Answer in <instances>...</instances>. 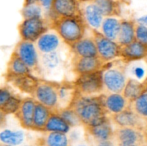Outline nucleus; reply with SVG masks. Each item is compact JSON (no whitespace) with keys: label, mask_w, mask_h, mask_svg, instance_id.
<instances>
[{"label":"nucleus","mask_w":147,"mask_h":146,"mask_svg":"<svg viewBox=\"0 0 147 146\" xmlns=\"http://www.w3.org/2000/svg\"><path fill=\"white\" fill-rule=\"evenodd\" d=\"M37 101L32 97H24L17 113L14 114L16 118L22 127L32 130L33 117Z\"/></svg>","instance_id":"12"},{"label":"nucleus","mask_w":147,"mask_h":146,"mask_svg":"<svg viewBox=\"0 0 147 146\" xmlns=\"http://www.w3.org/2000/svg\"><path fill=\"white\" fill-rule=\"evenodd\" d=\"M126 72L128 79L144 81L147 79V62L145 60L126 63Z\"/></svg>","instance_id":"23"},{"label":"nucleus","mask_w":147,"mask_h":146,"mask_svg":"<svg viewBox=\"0 0 147 146\" xmlns=\"http://www.w3.org/2000/svg\"><path fill=\"white\" fill-rule=\"evenodd\" d=\"M55 113H57L70 126V127H76L83 125L78 115L72 107L60 109Z\"/></svg>","instance_id":"32"},{"label":"nucleus","mask_w":147,"mask_h":146,"mask_svg":"<svg viewBox=\"0 0 147 146\" xmlns=\"http://www.w3.org/2000/svg\"><path fill=\"white\" fill-rule=\"evenodd\" d=\"M73 70L78 76L102 70L106 63L98 57H79L74 55Z\"/></svg>","instance_id":"11"},{"label":"nucleus","mask_w":147,"mask_h":146,"mask_svg":"<svg viewBox=\"0 0 147 146\" xmlns=\"http://www.w3.org/2000/svg\"><path fill=\"white\" fill-rule=\"evenodd\" d=\"M53 113L48 107L37 102L33 117L32 130H45L46 125Z\"/></svg>","instance_id":"24"},{"label":"nucleus","mask_w":147,"mask_h":146,"mask_svg":"<svg viewBox=\"0 0 147 146\" xmlns=\"http://www.w3.org/2000/svg\"><path fill=\"white\" fill-rule=\"evenodd\" d=\"M121 27V21L116 17H106L100 29L102 34L110 40L116 41Z\"/></svg>","instance_id":"29"},{"label":"nucleus","mask_w":147,"mask_h":146,"mask_svg":"<svg viewBox=\"0 0 147 146\" xmlns=\"http://www.w3.org/2000/svg\"><path fill=\"white\" fill-rule=\"evenodd\" d=\"M8 82L18 89L22 92L33 95L38 84L39 78H37L32 73L17 76H6Z\"/></svg>","instance_id":"15"},{"label":"nucleus","mask_w":147,"mask_h":146,"mask_svg":"<svg viewBox=\"0 0 147 146\" xmlns=\"http://www.w3.org/2000/svg\"><path fill=\"white\" fill-rule=\"evenodd\" d=\"M22 99L18 96L13 94L12 97L5 103L0 105V113L5 115H14L18 110Z\"/></svg>","instance_id":"34"},{"label":"nucleus","mask_w":147,"mask_h":146,"mask_svg":"<svg viewBox=\"0 0 147 146\" xmlns=\"http://www.w3.org/2000/svg\"><path fill=\"white\" fill-rule=\"evenodd\" d=\"M51 20L60 17H73L83 15L78 0H54L50 12Z\"/></svg>","instance_id":"10"},{"label":"nucleus","mask_w":147,"mask_h":146,"mask_svg":"<svg viewBox=\"0 0 147 146\" xmlns=\"http://www.w3.org/2000/svg\"><path fill=\"white\" fill-rule=\"evenodd\" d=\"M104 17H119L121 13V4L118 0H93Z\"/></svg>","instance_id":"26"},{"label":"nucleus","mask_w":147,"mask_h":146,"mask_svg":"<svg viewBox=\"0 0 147 146\" xmlns=\"http://www.w3.org/2000/svg\"><path fill=\"white\" fill-rule=\"evenodd\" d=\"M53 1L54 0H39V3L42 6L43 10L50 14Z\"/></svg>","instance_id":"39"},{"label":"nucleus","mask_w":147,"mask_h":146,"mask_svg":"<svg viewBox=\"0 0 147 146\" xmlns=\"http://www.w3.org/2000/svg\"><path fill=\"white\" fill-rule=\"evenodd\" d=\"M146 92H147V79L144 81L128 79L122 94L131 102Z\"/></svg>","instance_id":"21"},{"label":"nucleus","mask_w":147,"mask_h":146,"mask_svg":"<svg viewBox=\"0 0 147 146\" xmlns=\"http://www.w3.org/2000/svg\"><path fill=\"white\" fill-rule=\"evenodd\" d=\"M12 92L9 87H2L0 90V105L5 103L13 96Z\"/></svg>","instance_id":"38"},{"label":"nucleus","mask_w":147,"mask_h":146,"mask_svg":"<svg viewBox=\"0 0 147 146\" xmlns=\"http://www.w3.org/2000/svg\"><path fill=\"white\" fill-rule=\"evenodd\" d=\"M86 26L83 15L53 19L50 24L52 29L55 30L63 42L70 47L85 37Z\"/></svg>","instance_id":"2"},{"label":"nucleus","mask_w":147,"mask_h":146,"mask_svg":"<svg viewBox=\"0 0 147 146\" xmlns=\"http://www.w3.org/2000/svg\"><path fill=\"white\" fill-rule=\"evenodd\" d=\"M70 107L75 110L87 127L96 125L108 118L103 104V94L97 96H82L77 93Z\"/></svg>","instance_id":"1"},{"label":"nucleus","mask_w":147,"mask_h":146,"mask_svg":"<svg viewBox=\"0 0 147 146\" xmlns=\"http://www.w3.org/2000/svg\"><path fill=\"white\" fill-rule=\"evenodd\" d=\"M82 7V14L86 24L92 28V29L98 30L101 27L104 17L100 12L97 6L93 2H86Z\"/></svg>","instance_id":"18"},{"label":"nucleus","mask_w":147,"mask_h":146,"mask_svg":"<svg viewBox=\"0 0 147 146\" xmlns=\"http://www.w3.org/2000/svg\"><path fill=\"white\" fill-rule=\"evenodd\" d=\"M111 119L109 120V118H106L102 123L87 128L90 131V134L97 140L100 141L109 140L113 135V129L111 125Z\"/></svg>","instance_id":"28"},{"label":"nucleus","mask_w":147,"mask_h":146,"mask_svg":"<svg viewBox=\"0 0 147 146\" xmlns=\"http://www.w3.org/2000/svg\"><path fill=\"white\" fill-rule=\"evenodd\" d=\"M76 94L77 91L75 87L74 82H61L58 90L59 102L57 110L70 107Z\"/></svg>","instance_id":"20"},{"label":"nucleus","mask_w":147,"mask_h":146,"mask_svg":"<svg viewBox=\"0 0 147 146\" xmlns=\"http://www.w3.org/2000/svg\"><path fill=\"white\" fill-rule=\"evenodd\" d=\"M111 120L119 127H132L140 128L147 123V120L139 117L131 109L129 108L117 113L110 115Z\"/></svg>","instance_id":"13"},{"label":"nucleus","mask_w":147,"mask_h":146,"mask_svg":"<svg viewBox=\"0 0 147 146\" xmlns=\"http://www.w3.org/2000/svg\"><path fill=\"white\" fill-rule=\"evenodd\" d=\"M145 60H146V62H147V57H146V59H145Z\"/></svg>","instance_id":"46"},{"label":"nucleus","mask_w":147,"mask_h":146,"mask_svg":"<svg viewBox=\"0 0 147 146\" xmlns=\"http://www.w3.org/2000/svg\"><path fill=\"white\" fill-rule=\"evenodd\" d=\"M147 57V46L137 40L124 46H121L120 58L126 63L145 60Z\"/></svg>","instance_id":"16"},{"label":"nucleus","mask_w":147,"mask_h":146,"mask_svg":"<svg viewBox=\"0 0 147 146\" xmlns=\"http://www.w3.org/2000/svg\"><path fill=\"white\" fill-rule=\"evenodd\" d=\"M40 72L47 80H53L52 78L59 77L63 75L64 70V60L60 50L53 52L42 54L40 56Z\"/></svg>","instance_id":"7"},{"label":"nucleus","mask_w":147,"mask_h":146,"mask_svg":"<svg viewBox=\"0 0 147 146\" xmlns=\"http://www.w3.org/2000/svg\"><path fill=\"white\" fill-rule=\"evenodd\" d=\"M0 140L4 144L17 145L24 141V133L22 130H11L5 129L0 133Z\"/></svg>","instance_id":"31"},{"label":"nucleus","mask_w":147,"mask_h":146,"mask_svg":"<svg viewBox=\"0 0 147 146\" xmlns=\"http://www.w3.org/2000/svg\"><path fill=\"white\" fill-rule=\"evenodd\" d=\"M34 42L21 40L14 47L15 52L32 72L39 71L40 73V56Z\"/></svg>","instance_id":"9"},{"label":"nucleus","mask_w":147,"mask_h":146,"mask_svg":"<svg viewBox=\"0 0 147 146\" xmlns=\"http://www.w3.org/2000/svg\"><path fill=\"white\" fill-rule=\"evenodd\" d=\"M129 107L139 117L147 120V92L131 102Z\"/></svg>","instance_id":"33"},{"label":"nucleus","mask_w":147,"mask_h":146,"mask_svg":"<svg viewBox=\"0 0 147 146\" xmlns=\"http://www.w3.org/2000/svg\"><path fill=\"white\" fill-rule=\"evenodd\" d=\"M103 104L108 114L111 115L129 108L130 102L122 93H108L103 94Z\"/></svg>","instance_id":"17"},{"label":"nucleus","mask_w":147,"mask_h":146,"mask_svg":"<svg viewBox=\"0 0 147 146\" xmlns=\"http://www.w3.org/2000/svg\"><path fill=\"white\" fill-rule=\"evenodd\" d=\"M74 84L77 93L80 95H100L104 90L102 70L78 76Z\"/></svg>","instance_id":"5"},{"label":"nucleus","mask_w":147,"mask_h":146,"mask_svg":"<svg viewBox=\"0 0 147 146\" xmlns=\"http://www.w3.org/2000/svg\"><path fill=\"white\" fill-rule=\"evenodd\" d=\"M79 146H86V145H79Z\"/></svg>","instance_id":"47"},{"label":"nucleus","mask_w":147,"mask_h":146,"mask_svg":"<svg viewBox=\"0 0 147 146\" xmlns=\"http://www.w3.org/2000/svg\"><path fill=\"white\" fill-rule=\"evenodd\" d=\"M35 3H39V0H24L23 6L28 5L31 4H35Z\"/></svg>","instance_id":"42"},{"label":"nucleus","mask_w":147,"mask_h":146,"mask_svg":"<svg viewBox=\"0 0 147 146\" xmlns=\"http://www.w3.org/2000/svg\"><path fill=\"white\" fill-rule=\"evenodd\" d=\"M74 55L79 57H96L98 50L93 37H83L70 47Z\"/></svg>","instance_id":"19"},{"label":"nucleus","mask_w":147,"mask_h":146,"mask_svg":"<svg viewBox=\"0 0 147 146\" xmlns=\"http://www.w3.org/2000/svg\"><path fill=\"white\" fill-rule=\"evenodd\" d=\"M92 31L97 47L98 56L106 64L120 58L121 45L117 42L107 38L98 30L92 29Z\"/></svg>","instance_id":"6"},{"label":"nucleus","mask_w":147,"mask_h":146,"mask_svg":"<svg viewBox=\"0 0 147 146\" xmlns=\"http://www.w3.org/2000/svg\"><path fill=\"white\" fill-rule=\"evenodd\" d=\"M136 40V24L133 21L121 20V27L116 42L119 45L124 46Z\"/></svg>","instance_id":"22"},{"label":"nucleus","mask_w":147,"mask_h":146,"mask_svg":"<svg viewBox=\"0 0 147 146\" xmlns=\"http://www.w3.org/2000/svg\"><path fill=\"white\" fill-rule=\"evenodd\" d=\"M137 22H138V24H142V25L146 26L147 27V14L146 15L142 16V17L138 18Z\"/></svg>","instance_id":"40"},{"label":"nucleus","mask_w":147,"mask_h":146,"mask_svg":"<svg viewBox=\"0 0 147 146\" xmlns=\"http://www.w3.org/2000/svg\"><path fill=\"white\" fill-rule=\"evenodd\" d=\"M136 40L147 46V27L138 24L136 25Z\"/></svg>","instance_id":"37"},{"label":"nucleus","mask_w":147,"mask_h":146,"mask_svg":"<svg viewBox=\"0 0 147 146\" xmlns=\"http://www.w3.org/2000/svg\"><path fill=\"white\" fill-rule=\"evenodd\" d=\"M62 39L55 30L47 31L36 42V47L40 54L58 51L62 47Z\"/></svg>","instance_id":"14"},{"label":"nucleus","mask_w":147,"mask_h":146,"mask_svg":"<svg viewBox=\"0 0 147 146\" xmlns=\"http://www.w3.org/2000/svg\"><path fill=\"white\" fill-rule=\"evenodd\" d=\"M47 146H67L68 137L66 133L50 132L46 139Z\"/></svg>","instance_id":"36"},{"label":"nucleus","mask_w":147,"mask_h":146,"mask_svg":"<svg viewBox=\"0 0 147 146\" xmlns=\"http://www.w3.org/2000/svg\"><path fill=\"white\" fill-rule=\"evenodd\" d=\"M43 9L40 3L28 4V5L23 6V8L21 11L22 16L23 19L32 18H42Z\"/></svg>","instance_id":"35"},{"label":"nucleus","mask_w":147,"mask_h":146,"mask_svg":"<svg viewBox=\"0 0 147 146\" xmlns=\"http://www.w3.org/2000/svg\"><path fill=\"white\" fill-rule=\"evenodd\" d=\"M119 146H136V145H124V144H120Z\"/></svg>","instance_id":"44"},{"label":"nucleus","mask_w":147,"mask_h":146,"mask_svg":"<svg viewBox=\"0 0 147 146\" xmlns=\"http://www.w3.org/2000/svg\"><path fill=\"white\" fill-rule=\"evenodd\" d=\"M126 62L112 61L105 64L102 70L104 90L108 93H122L128 80L126 72Z\"/></svg>","instance_id":"3"},{"label":"nucleus","mask_w":147,"mask_h":146,"mask_svg":"<svg viewBox=\"0 0 147 146\" xmlns=\"http://www.w3.org/2000/svg\"><path fill=\"white\" fill-rule=\"evenodd\" d=\"M116 135L120 144L136 145L141 138L138 129L132 127H119L116 130Z\"/></svg>","instance_id":"27"},{"label":"nucleus","mask_w":147,"mask_h":146,"mask_svg":"<svg viewBox=\"0 0 147 146\" xmlns=\"http://www.w3.org/2000/svg\"><path fill=\"white\" fill-rule=\"evenodd\" d=\"M70 128V126L57 113H53L46 125L45 131L67 133Z\"/></svg>","instance_id":"30"},{"label":"nucleus","mask_w":147,"mask_h":146,"mask_svg":"<svg viewBox=\"0 0 147 146\" xmlns=\"http://www.w3.org/2000/svg\"><path fill=\"white\" fill-rule=\"evenodd\" d=\"M60 82L39 78L38 84L32 96L37 102L48 107L53 113L58 108V90Z\"/></svg>","instance_id":"4"},{"label":"nucleus","mask_w":147,"mask_h":146,"mask_svg":"<svg viewBox=\"0 0 147 146\" xmlns=\"http://www.w3.org/2000/svg\"><path fill=\"white\" fill-rule=\"evenodd\" d=\"M17 29L22 40L36 42L43 34L48 31L49 25L43 18L27 19L22 20Z\"/></svg>","instance_id":"8"},{"label":"nucleus","mask_w":147,"mask_h":146,"mask_svg":"<svg viewBox=\"0 0 147 146\" xmlns=\"http://www.w3.org/2000/svg\"><path fill=\"white\" fill-rule=\"evenodd\" d=\"M2 146H13V145H6V144H4V145H3Z\"/></svg>","instance_id":"45"},{"label":"nucleus","mask_w":147,"mask_h":146,"mask_svg":"<svg viewBox=\"0 0 147 146\" xmlns=\"http://www.w3.org/2000/svg\"><path fill=\"white\" fill-rule=\"evenodd\" d=\"M80 3H86V2H90V1H92L93 0H78Z\"/></svg>","instance_id":"43"},{"label":"nucleus","mask_w":147,"mask_h":146,"mask_svg":"<svg viewBox=\"0 0 147 146\" xmlns=\"http://www.w3.org/2000/svg\"><path fill=\"white\" fill-rule=\"evenodd\" d=\"M31 73V70L15 52H12L7 65L6 76H17Z\"/></svg>","instance_id":"25"},{"label":"nucleus","mask_w":147,"mask_h":146,"mask_svg":"<svg viewBox=\"0 0 147 146\" xmlns=\"http://www.w3.org/2000/svg\"><path fill=\"white\" fill-rule=\"evenodd\" d=\"M98 146H113V143L109 140H99V143Z\"/></svg>","instance_id":"41"}]
</instances>
